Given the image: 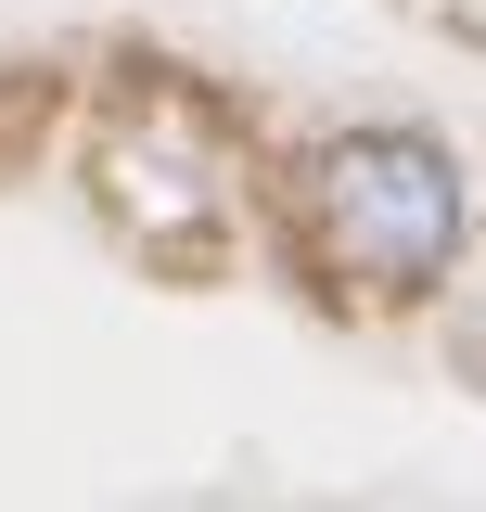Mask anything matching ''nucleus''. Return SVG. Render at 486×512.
Wrapping results in <instances>:
<instances>
[{
    "mask_svg": "<svg viewBox=\"0 0 486 512\" xmlns=\"http://www.w3.org/2000/svg\"><path fill=\"white\" fill-rule=\"evenodd\" d=\"M448 346H461V372L486 384V295H474V308H461V333H448Z\"/></svg>",
    "mask_w": 486,
    "mask_h": 512,
    "instance_id": "obj_2",
    "label": "nucleus"
},
{
    "mask_svg": "<svg viewBox=\"0 0 486 512\" xmlns=\"http://www.w3.org/2000/svg\"><path fill=\"white\" fill-rule=\"evenodd\" d=\"M320 231L371 282H423L461 244V167L435 141H410V128H359V141L320 154Z\"/></svg>",
    "mask_w": 486,
    "mask_h": 512,
    "instance_id": "obj_1",
    "label": "nucleus"
}]
</instances>
